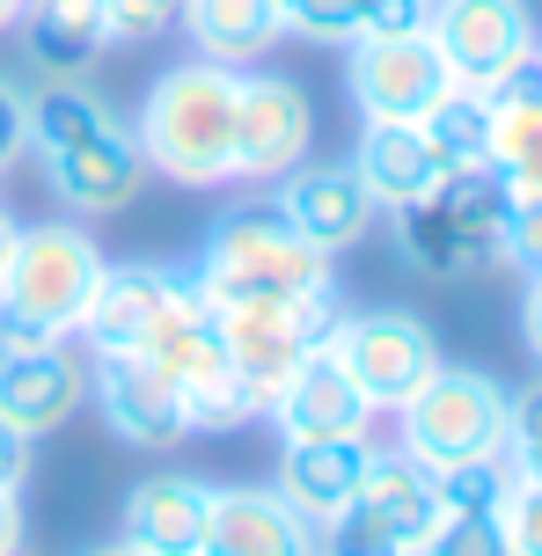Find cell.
Listing matches in <instances>:
<instances>
[{"mask_svg": "<svg viewBox=\"0 0 542 556\" xmlns=\"http://www.w3.org/2000/svg\"><path fill=\"white\" fill-rule=\"evenodd\" d=\"M133 139L147 168L184 191L235 184V66L184 59L169 74H154V88L133 111Z\"/></svg>", "mask_w": 542, "mask_h": 556, "instance_id": "6da1fadb", "label": "cell"}, {"mask_svg": "<svg viewBox=\"0 0 542 556\" xmlns=\"http://www.w3.org/2000/svg\"><path fill=\"white\" fill-rule=\"evenodd\" d=\"M191 293L205 307H242V301H338V271L330 256L308 250L272 205H235L205 227L199 264H191Z\"/></svg>", "mask_w": 542, "mask_h": 556, "instance_id": "7a4b0ae2", "label": "cell"}, {"mask_svg": "<svg viewBox=\"0 0 542 556\" xmlns=\"http://www.w3.org/2000/svg\"><path fill=\"white\" fill-rule=\"evenodd\" d=\"M111 256L96 250L81 220H37L15 235V256L0 271V352H37V344H66L81 330L96 278Z\"/></svg>", "mask_w": 542, "mask_h": 556, "instance_id": "3957f363", "label": "cell"}, {"mask_svg": "<svg viewBox=\"0 0 542 556\" xmlns=\"http://www.w3.org/2000/svg\"><path fill=\"white\" fill-rule=\"evenodd\" d=\"M389 220H396V256L411 271L469 278V271H484V264H506L514 191L499 184V168H455L418 205H403Z\"/></svg>", "mask_w": 542, "mask_h": 556, "instance_id": "277c9868", "label": "cell"}, {"mask_svg": "<svg viewBox=\"0 0 542 556\" xmlns=\"http://www.w3.org/2000/svg\"><path fill=\"white\" fill-rule=\"evenodd\" d=\"M396 446L426 469H455L477 454H506L514 446V395L499 389L477 366H448L432 374L426 389L396 410Z\"/></svg>", "mask_w": 542, "mask_h": 556, "instance_id": "5b68a950", "label": "cell"}, {"mask_svg": "<svg viewBox=\"0 0 542 556\" xmlns=\"http://www.w3.org/2000/svg\"><path fill=\"white\" fill-rule=\"evenodd\" d=\"M140 352L176 381V395H184V425H191V432H242L250 417H264L257 395L242 389V374H235L228 352H220L213 307L191 293V278H184V293L169 301V315L154 323V337H147Z\"/></svg>", "mask_w": 542, "mask_h": 556, "instance_id": "8992f818", "label": "cell"}, {"mask_svg": "<svg viewBox=\"0 0 542 556\" xmlns=\"http://www.w3.org/2000/svg\"><path fill=\"white\" fill-rule=\"evenodd\" d=\"M323 352L352 374V389L367 395L374 410H403V403L440 374V337H432V323H418L411 307H360V315L338 307Z\"/></svg>", "mask_w": 542, "mask_h": 556, "instance_id": "52a82bcc", "label": "cell"}, {"mask_svg": "<svg viewBox=\"0 0 542 556\" xmlns=\"http://www.w3.org/2000/svg\"><path fill=\"white\" fill-rule=\"evenodd\" d=\"M338 323V301H242V307H213L220 352L242 374V389L257 395V410L301 374L308 352H323V337Z\"/></svg>", "mask_w": 542, "mask_h": 556, "instance_id": "ba28073f", "label": "cell"}, {"mask_svg": "<svg viewBox=\"0 0 542 556\" xmlns=\"http://www.w3.org/2000/svg\"><path fill=\"white\" fill-rule=\"evenodd\" d=\"M315 139V103L293 74L242 66L235 74V176L242 184H279L286 168L308 162Z\"/></svg>", "mask_w": 542, "mask_h": 556, "instance_id": "9c48e42d", "label": "cell"}, {"mask_svg": "<svg viewBox=\"0 0 542 556\" xmlns=\"http://www.w3.org/2000/svg\"><path fill=\"white\" fill-rule=\"evenodd\" d=\"M432 45L448 59L455 88H477V96L514 81L520 66L542 52L528 0H440L432 8Z\"/></svg>", "mask_w": 542, "mask_h": 556, "instance_id": "30bf717a", "label": "cell"}, {"mask_svg": "<svg viewBox=\"0 0 542 556\" xmlns=\"http://www.w3.org/2000/svg\"><path fill=\"white\" fill-rule=\"evenodd\" d=\"M37 162H45V184H52V198L74 213V220L125 213V205L147 191V176H154L125 117H103V125H88L81 139H59V147H45Z\"/></svg>", "mask_w": 542, "mask_h": 556, "instance_id": "8fae6325", "label": "cell"}, {"mask_svg": "<svg viewBox=\"0 0 542 556\" xmlns=\"http://www.w3.org/2000/svg\"><path fill=\"white\" fill-rule=\"evenodd\" d=\"M88 403L111 425V440L140 446V454H169V446L191 440L184 395H176V381L147 352H103V359H88Z\"/></svg>", "mask_w": 542, "mask_h": 556, "instance_id": "7c38bea8", "label": "cell"}, {"mask_svg": "<svg viewBox=\"0 0 542 556\" xmlns=\"http://www.w3.org/2000/svg\"><path fill=\"white\" fill-rule=\"evenodd\" d=\"M344 88H352L360 117H411L418 125L455 88V74L432 45V29H418V37H360L352 66H344Z\"/></svg>", "mask_w": 542, "mask_h": 556, "instance_id": "4fadbf2b", "label": "cell"}, {"mask_svg": "<svg viewBox=\"0 0 542 556\" xmlns=\"http://www.w3.org/2000/svg\"><path fill=\"white\" fill-rule=\"evenodd\" d=\"M272 213H279L308 250L323 256H344L360 250L381 220V205L367 198V184L352 176V162H301L286 168L279 184H272Z\"/></svg>", "mask_w": 542, "mask_h": 556, "instance_id": "5bb4252c", "label": "cell"}, {"mask_svg": "<svg viewBox=\"0 0 542 556\" xmlns=\"http://www.w3.org/2000/svg\"><path fill=\"white\" fill-rule=\"evenodd\" d=\"M88 403V359L66 344H37V352H0V417L23 440H52L66 417Z\"/></svg>", "mask_w": 542, "mask_h": 556, "instance_id": "9a60e30c", "label": "cell"}, {"mask_svg": "<svg viewBox=\"0 0 542 556\" xmlns=\"http://www.w3.org/2000/svg\"><path fill=\"white\" fill-rule=\"evenodd\" d=\"M199 556H323V542L272 483H213Z\"/></svg>", "mask_w": 542, "mask_h": 556, "instance_id": "2e32d148", "label": "cell"}, {"mask_svg": "<svg viewBox=\"0 0 542 556\" xmlns=\"http://www.w3.org/2000/svg\"><path fill=\"white\" fill-rule=\"evenodd\" d=\"M176 293H184V271H169V264H103L96 301H88L74 337L88 344V359H103V352H140L147 337H154V323L169 315Z\"/></svg>", "mask_w": 542, "mask_h": 556, "instance_id": "e0dca14e", "label": "cell"}, {"mask_svg": "<svg viewBox=\"0 0 542 556\" xmlns=\"http://www.w3.org/2000/svg\"><path fill=\"white\" fill-rule=\"evenodd\" d=\"M205 513H213V483L191 469H154L125 491V528L117 542L133 556H199L205 549Z\"/></svg>", "mask_w": 542, "mask_h": 556, "instance_id": "ac0fdd59", "label": "cell"}, {"mask_svg": "<svg viewBox=\"0 0 542 556\" xmlns=\"http://www.w3.org/2000/svg\"><path fill=\"white\" fill-rule=\"evenodd\" d=\"M264 417L279 425V440H374V417L381 410L352 389V374L330 352H308L301 374L264 403Z\"/></svg>", "mask_w": 542, "mask_h": 556, "instance_id": "d6986e66", "label": "cell"}, {"mask_svg": "<svg viewBox=\"0 0 542 556\" xmlns=\"http://www.w3.org/2000/svg\"><path fill=\"white\" fill-rule=\"evenodd\" d=\"M352 176L367 184V198L381 213H403V205H418L448 176V162L432 154L426 125H411V117H367L360 147H352Z\"/></svg>", "mask_w": 542, "mask_h": 556, "instance_id": "ffe728a7", "label": "cell"}, {"mask_svg": "<svg viewBox=\"0 0 542 556\" xmlns=\"http://www.w3.org/2000/svg\"><path fill=\"white\" fill-rule=\"evenodd\" d=\"M367 462H374V440H286L272 491H279L301 520H315V528H323L330 513H344V505L360 498Z\"/></svg>", "mask_w": 542, "mask_h": 556, "instance_id": "44dd1931", "label": "cell"}, {"mask_svg": "<svg viewBox=\"0 0 542 556\" xmlns=\"http://www.w3.org/2000/svg\"><path fill=\"white\" fill-rule=\"evenodd\" d=\"M15 29H23V52L45 81H81L88 66L111 52L103 0H29Z\"/></svg>", "mask_w": 542, "mask_h": 556, "instance_id": "7402d4cb", "label": "cell"}, {"mask_svg": "<svg viewBox=\"0 0 542 556\" xmlns=\"http://www.w3.org/2000/svg\"><path fill=\"white\" fill-rule=\"evenodd\" d=\"M491 168L514 198H542V52L491 88Z\"/></svg>", "mask_w": 542, "mask_h": 556, "instance_id": "603a6c76", "label": "cell"}, {"mask_svg": "<svg viewBox=\"0 0 542 556\" xmlns=\"http://www.w3.org/2000/svg\"><path fill=\"white\" fill-rule=\"evenodd\" d=\"M184 37L199 59L242 74L286 37V23H279V0H184Z\"/></svg>", "mask_w": 542, "mask_h": 556, "instance_id": "cb8c5ba5", "label": "cell"}, {"mask_svg": "<svg viewBox=\"0 0 542 556\" xmlns=\"http://www.w3.org/2000/svg\"><path fill=\"white\" fill-rule=\"evenodd\" d=\"M360 505L381 513L411 549H426V534L440 528V483H432V469H426V462H411L403 446H374L367 483H360Z\"/></svg>", "mask_w": 542, "mask_h": 556, "instance_id": "d4e9b609", "label": "cell"}, {"mask_svg": "<svg viewBox=\"0 0 542 556\" xmlns=\"http://www.w3.org/2000/svg\"><path fill=\"white\" fill-rule=\"evenodd\" d=\"M418 125H426L432 154L448 162V176H455V168H491V96H477V88H448Z\"/></svg>", "mask_w": 542, "mask_h": 556, "instance_id": "484cf974", "label": "cell"}, {"mask_svg": "<svg viewBox=\"0 0 542 556\" xmlns=\"http://www.w3.org/2000/svg\"><path fill=\"white\" fill-rule=\"evenodd\" d=\"M440 483V513H499V505L514 498V446L506 454H477V462H455V469H432Z\"/></svg>", "mask_w": 542, "mask_h": 556, "instance_id": "4316f807", "label": "cell"}, {"mask_svg": "<svg viewBox=\"0 0 542 556\" xmlns=\"http://www.w3.org/2000/svg\"><path fill=\"white\" fill-rule=\"evenodd\" d=\"M315 542H323V556H418L381 513H367L360 498L344 505V513H330V520L315 528Z\"/></svg>", "mask_w": 542, "mask_h": 556, "instance_id": "83f0119b", "label": "cell"}, {"mask_svg": "<svg viewBox=\"0 0 542 556\" xmlns=\"http://www.w3.org/2000/svg\"><path fill=\"white\" fill-rule=\"evenodd\" d=\"M279 23L308 45H352L367 29V0H279Z\"/></svg>", "mask_w": 542, "mask_h": 556, "instance_id": "f1b7e54d", "label": "cell"}, {"mask_svg": "<svg viewBox=\"0 0 542 556\" xmlns=\"http://www.w3.org/2000/svg\"><path fill=\"white\" fill-rule=\"evenodd\" d=\"M418 556H514V542L499 513H440V528L426 534Z\"/></svg>", "mask_w": 542, "mask_h": 556, "instance_id": "f546056e", "label": "cell"}, {"mask_svg": "<svg viewBox=\"0 0 542 556\" xmlns=\"http://www.w3.org/2000/svg\"><path fill=\"white\" fill-rule=\"evenodd\" d=\"M111 45H162L184 23V0H103Z\"/></svg>", "mask_w": 542, "mask_h": 556, "instance_id": "4dcf8cb0", "label": "cell"}, {"mask_svg": "<svg viewBox=\"0 0 542 556\" xmlns=\"http://www.w3.org/2000/svg\"><path fill=\"white\" fill-rule=\"evenodd\" d=\"M29 154V88L0 74V176Z\"/></svg>", "mask_w": 542, "mask_h": 556, "instance_id": "1f68e13d", "label": "cell"}, {"mask_svg": "<svg viewBox=\"0 0 542 556\" xmlns=\"http://www.w3.org/2000/svg\"><path fill=\"white\" fill-rule=\"evenodd\" d=\"M499 520H506L514 556H542V491L535 483H514V498L499 505Z\"/></svg>", "mask_w": 542, "mask_h": 556, "instance_id": "d6a6232c", "label": "cell"}, {"mask_svg": "<svg viewBox=\"0 0 542 556\" xmlns=\"http://www.w3.org/2000/svg\"><path fill=\"white\" fill-rule=\"evenodd\" d=\"M506 264L535 278L542 271V198H514V220H506Z\"/></svg>", "mask_w": 542, "mask_h": 556, "instance_id": "836d02e7", "label": "cell"}, {"mask_svg": "<svg viewBox=\"0 0 542 556\" xmlns=\"http://www.w3.org/2000/svg\"><path fill=\"white\" fill-rule=\"evenodd\" d=\"M418 29H432V0H367V29L360 37H418Z\"/></svg>", "mask_w": 542, "mask_h": 556, "instance_id": "e575fe53", "label": "cell"}, {"mask_svg": "<svg viewBox=\"0 0 542 556\" xmlns=\"http://www.w3.org/2000/svg\"><path fill=\"white\" fill-rule=\"evenodd\" d=\"M29 446H37V440H23V432L0 417V491H23V483H29Z\"/></svg>", "mask_w": 542, "mask_h": 556, "instance_id": "d590c367", "label": "cell"}, {"mask_svg": "<svg viewBox=\"0 0 542 556\" xmlns=\"http://www.w3.org/2000/svg\"><path fill=\"white\" fill-rule=\"evenodd\" d=\"M514 446H542V381L514 395Z\"/></svg>", "mask_w": 542, "mask_h": 556, "instance_id": "8d00e7d4", "label": "cell"}, {"mask_svg": "<svg viewBox=\"0 0 542 556\" xmlns=\"http://www.w3.org/2000/svg\"><path fill=\"white\" fill-rule=\"evenodd\" d=\"M520 337H528V352L542 366V271L528 278V293H520Z\"/></svg>", "mask_w": 542, "mask_h": 556, "instance_id": "74e56055", "label": "cell"}, {"mask_svg": "<svg viewBox=\"0 0 542 556\" xmlns=\"http://www.w3.org/2000/svg\"><path fill=\"white\" fill-rule=\"evenodd\" d=\"M23 549V491H0V556Z\"/></svg>", "mask_w": 542, "mask_h": 556, "instance_id": "f35d334b", "label": "cell"}, {"mask_svg": "<svg viewBox=\"0 0 542 556\" xmlns=\"http://www.w3.org/2000/svg\"><path fill=\"white\" fill-rule=\"evenodd\" d=\"M514 469H520V483L542 491V446H514Z\"/></svg>", "mask_w": 542, "mask_h": 556, "instance_id": "ab89813d", "label": "cell"}, {"mask_svg": "<svg viewBox=\"0 0 542 556\" xmlns=\"http://www.w3.org/2000/svg\"><path fill=\"white\" fill-rule=\"evenodd\" d=\"M15 235H23V227L8 220V205H0V271H8V256H15Z\"/></svg>", "mask_w": 542, "mask_h": 556, "instance_id": "60d3db41", "label": "cell"}, {"mask_svg": "<svg viewBox=\"0 0 542 556\" xmlns=\"http://www.w3.org/2000/svg\"><path fill=\"white\" fill-rule=\"evenodd\" d=\"M23 8H29V0H0V37H8V29L23 23Z\"/></svg>", "mask_w": 542, "mask_h": 556, "instance_id": "b9f144b4", "label": "cell"}, {"mask_svg": "<svg viewBox=\"0 0 542 556\" xmlns=\"http://www.w3.org/2000/svg\"><path fill=\"white\" fill-rule=\"evenodd\" d=\"M81 556H133L125 542H103V549H81Z\"/></svg>", "mask_w": 542, "mask_h": 556, "instance_id": "7bdbcfd3", "label": "cell"}, {"mask_svg": "<svg viewBox=\"0 0 542 556\" xmlns=\"http://www.w3.org/2000/svg\"><path fill=\"white\" fill-rule=\"evenodd\" d=\"M432 8H440V0H432Z\"/></svg>", "mask_w": 542, "mask_h": 556, "instance_id": "ee69618b", "label": "cell"}, {"mask_svg": "<svg viewBox=\"0 0 542 556\" xmlns=\"http://www.w3.org/2000/svg\"><path fill=\"white\" fill-rule=\"evenodd\" d=\"M15 556H23V549H15Z\"/></svg>", "mask_w": 542, "mask_h": 556, "instance_id": "f6af8a7d", "label": "cell"}]
</instances>
